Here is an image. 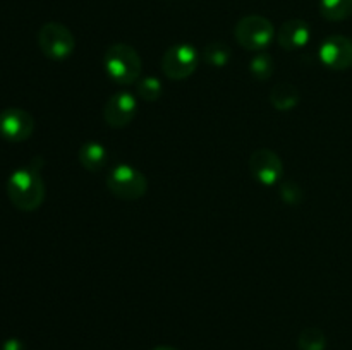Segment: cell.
Masks as SVG:
<instances>
[{
	"instance_id": "cell-19",
	"label": "cell",
	"mask_w": 352,
	"mask_h": 350,
	"mask_svg": "<svg viewBox=\"0 0 352 350\" xmlns=\"http://www.w3.org/2000/svg\"><path fill=\"white\" fill-rule=\"evenodd\" d=\"M280 199L285 205L298 206L305 201V192H302L301 185H298L296 182H285L280 185Z\"/></svg>"
},
{
	"instance_id": "cell-10",
	"label": "cell",
	"mask_w": 352,
	"mask_h": 350,
	"mask_svg": "<svg viewBox=\"0 0 352 350\" xmlns=\"http://www.w3.org/2000/svg\"><path fill=\"white\" fill-rule=\"evenodd\" d=\"M138 113V100L131 91H119L110 96L103 108V119L113 129L129 126Z\"/></svg>"
},
{
	"instance_id": "cell-16",
	"label": "cell",
	"mask_w": 352,
	"mask_h": 350,
	"mask_svg": "<svg viewBox=\"0 0 352 350\" xmlns=\"http://www.w3.org/2000/svg\"><path fill=\"white\" fill-rule=\"evenodd\" d=\"M250 71L256 81H268L275 72V62L268 51H256L250 62Z\"/></svg>"
},
{
	"instance_id": "cell-18",
	"label": "cell",
	"mask_w": 352,
	"mask_h": 350,
	"mask_svg": "<svg viewBox=\"0 0 352 350\" xmlns=\"http://www.w3.org/2000/svg\"><path fill=\"white\" fill-rule=\"evenodd\" d=\"M299 350H325L327 347V336L320 328L309 326V328L302 329L298 340Z\"/></svg>"
},
{
	"instance_id": "cell-8",
	"label": "cell",
	"mask_w": 352,
	"mask_h": 350,
	"mask_svg": "<svg viewBox=\"0 0 352 350\" xmlns=\"http://www.w3.org/2000/svg\"><path fill=\"white\" fill-rule=\"evenodd\" d=\"M34 132V119L30 112L10 106L0 112V137L9 143H23Z\"/></svg>"
},
{
	"instance_id": "cell-20",
	"label": "cell",
	"mask_w": 352,
	"mask_h": 350,
	"mask_svg": "<svg viewBox=\"0 0 352 350\" xmlns=\"http://www.w3.org/2000/svg\"><path fill=\"white\" fill-rule=\"evenodd\" d=\"M2 350H24V345L17 338H9L2 345Z\"/></svg>"
},
{
	"instance_id": "cell-14",
	"label": "cell",
	"mask_w": 352,
	"mask_h": 350,
	"mask_svg": "<svg viewBox=\"0 0 352 350\" xmlns=\"http://www.w3.org/2000/svg\"><path fill=\"white\" fill-rule=\"evenodd\" d=\"M320 14L323 19L339 23L352 16V0H320Z\"/></svg>"
},
{
	"instance_id": "cell-4",
	"label": "cell",
	"mask_w": 352,
	"mask_h": 350,
	"mask_svg": "<svg viewBox=\"0 0 352 350\" xmlns=\"http://www.w3.org/2000/svg\"><path fill=\"white\" fill-rule=\"evenodd\" d=\"M237 43L250 51H263L274 41L275 27L270 19L258 14L243 17L234 27Z\"/></svg>"
},
{
	"instance_id": "cell-17",
	"label": "cell",
	"mask_w": 352,
	"mask_h": 350,
	"mask_svg": "<svg viewBox=\"0 0 352 350\" xmlns=\"http://www.w3.org/2000/svg\"><path fill=\"white\" fill-rule=\"evenodd\" d=\"M164 86L157 75H143L136 82V95L144 102H157L162 96Z\"/></svg>"
},
{
	"instance_id": "cell-5",
	"label": "cell",
	"mask_w": 352,
	"mask_h": 350,
	"mask_svg": "<svg viewBox=\"0 0 352 350\" xmlns=\"http://www.w3.org/2000/svg\"><path fill=\"white\" fill-rule=\"evenodd\" d=\"M38 47L45 57L64 60L76 50V38L67 26L60 23H47L38 31Z\"/></svg>"
},
{
	"instance_id": "cell-11",
	"label": "cell",
	"mask_w": 352,
	"mask_h": 350,
	"mask_svg": "<svg viewBox=\"0 0 352 350\" xmlns=\"http://www.w3.org/2000/svg\"><path fill=\"white\" fill-rule=\"evenodd\" d=\"M311 40V27L302 19H289L280 26L277 41L284 50L296 51L305 48Z\"/></svg>"
},
{
	"instance_id": "cell-7",
	"label": "cell",
	"mask_w": 352,
	"mask_h": 350,
	"mask_svg": "<svg viewBox=\"0 0 352 350\" xmlns=\"http://www.w3.org/2000/svg\"><path fill=\"white\" fill-rule=\"evenodd\" d=\"M248 165H250V172L254 180L265 187L278 184V180L284 177V163L280 156L268 148L253 151Z\"/></svg>"
},
{
	"instance_id": "cell-21",
	"label": "cell",
	"mask_w": 352,
	"mask_h": 350,
	"mask_svg": "<svg viewBox=\"0 0 352 350\" xmlns=\"http://www.w3.org/2000/svg\"><path fill=\"white\" fill-rule=\"evenodd\" d=\"M153 350H177L175 347H170V345H160V347H155Z\"/></svg>"
},
{
	"instance_id": "cell-3",
	"label": "cell",
	"mask_w": 352,
	"mask_h": 350,
	"mask_svg": "<svg viewBox=\"0 0 352 350\" xmlns=\"http://www.w3.org/2000/svg\"><path fill=\"white\" fill-rule=\"evenodd\" d=\"M107 187L122 201H136L148 191V180L141 170L127 163H119L110 170L107 177Z\"/></svg>"
},
{
	"instance_id": "cell-12",
	"label": "cell",
	"mask_w": 352,
	"mask_h": 350,
	"mask_svg": "<svg viewBox=\"0 0 352 350\" xmlns=\"http://www.w3.org/2000/svg\"><path fill=\"white\" fill-rule=\"evenodd\" d=\"M78 158L85 170L95 174V172H100L105 167L107 161H109V153H107L105 146L102 143L88 141V143H85L79 148Z\"/></svg>"
},
{
	"instance_id": "cell-6",
	"label": "cell",
	"mask_w": 352,
	"mask_h": 350,
	"mask_svg": "<svg viewBox=\"0 0 352 350\" xmlns=\"http://www.w3.org/2000/svg\"><path fill=\"white\" fill-rule=\"evenodd\" d=\"M199 65V51L191 43H177L162 57V72L172 81L191 78Z\"/></svg>"
},
{
	"instance_id": "cell-1",
	"label": "cell",
	"mask_w": 352,
	"mask_h": 350,
	"mask_svg": "<svg viewBox=\"0 0 352 350\" xmlns=\"http://www.w3.org/2000/svg\"><path fill=\"white\" fill-rule=\"evenodd\" d=\"M38 158L31 161L30 167L12 172L7 180L6 192L9 201L21 211H34L45 201V182L40 175L41 163Z\"/></svg>"
},
{
	"instance_id": "cell-13",
	"label": "cell",
	"mask_w": 352,
	"mask_h": 350,
	"mask_svg": "<svg viewBox=\"0 0 352 350\" xmlns=\"http://www.w3.org/2000/svg\"><path fill=\"white\" fill-rule=\"evenodd\" d=\"M299 100H301V93L291 82H277L270 91V103L275 110H280V112L296 108Z\"/></svg>"
},
{
	"instance_id": "cell-15",
	"label": "cell",
	"mask_w": 352,
	"mask_h": 350,
	"mask_svg": "<svg viewBox=\"0 0 352 350\" xmlns=\"http://www.w3.org/2000/svg\"><path fill=\"white\" fill-rule=\"evenodd\" d=\"M203 58L212 67H226L232 58V50L223 41H210L203 50Z\"/></svg>"
},
{
	"instance_id": "cell-2",
	"label": "cell",
	"mask_w": 352,
	"mask_h": 350,
	"mask_svg": "<svg viewBox=\"0 0 352 350\" xmlns=\"http://www.w3.org/2000/svg\"><path fill=\"white\" fill-rule=\"evenodd\" d=\"M107 75L117 84H136L143 72V60L136 48L126 43H116L107 48L103 55Z\"/></svg>"
},
{
	"instance_id": "cell-9",
	"label": "cell",
	"mask_w": 352,
	"mask_h": 350,
	"mask_svg": "<svg viewBox=\"0 0 352 350\" xmlns=\"http://www.w3.org/2000/svg\"><path fill=\"white\" fill-rule=\"evenodd\" d=\"M318 57L325 67L332 71L352 69V40L344 34H332L320 45Z\"/></svg>"
}]
</instances>
